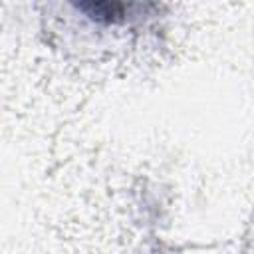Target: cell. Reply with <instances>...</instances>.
Instances as JSON below:
<instances>
[{
	"label": "cell",
	"mask_w": 254,
	"mask_h": 254,
	"mask_svg": "<svg viewBox=\"0 0 254 254\" xmlns=\"http://www.w3.org/2000/svg\"><path fill=\"white\" fill-rule=\"evenodd\" d=\"M75 8L93 20L117 22L141 6L139 4H125V2H79V4H75Z\"/></svg>",
	"instance_id": "1"
}]
</instances>
